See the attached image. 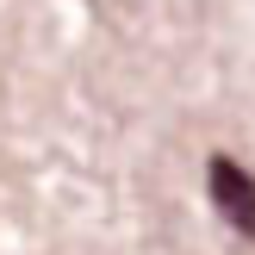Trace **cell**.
<instances>
[{
	"mask_svg": "<svg viewBox=\"0 0 255 255\" xmlns=\"http://www.w3.org/2000/svg\"><path fill=\"white\" fill-rule=\"evenodd\" d=\"M206 193H212V212H218L243 243H255V174L237 156H212L206 162Z\"/></svg>",
	"mask_w": 255,
	"mask_h": 255,
	"instance_id": "obj_1",
	"label": "cell"
}]
</instances>
